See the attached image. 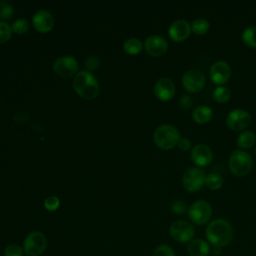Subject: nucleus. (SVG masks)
<instances>
[{"mask_svg":"<svg viewBox=\"0 0 256 256\" xmlns=\"http://www.w3.org/2000/svg\"><path fill=\"white\" fill-rule=\"evenodd\" d=\"M206 238L212 245L221 248L230 244L233 239V227L225 219L218 218L211 221L205 230Z\"/></svg>","mask_w":256,"mask_h":256,"instance_id":"nucleus-1","label":"nucleus"},{"mask_svg":"<svg viewBox=\"0 0 256 256\" xmlns=\"http://www.w3.org/2000/svg\"><path fill=\"white\" fill-rule=\"evenodd\" d=\"M73 89L82 98L95 99L100 92V86L96 77L89 71H80L73 78Z\"/></svg>","mask_w":256,"mask_h":256,"instance_id":"nucleus-2","label":"nucleus"},{"mask_svg":"<svg viewBox=\"0 0 256 256\" xmlns=\"http://www.w3.org/2000/svg\"><path fill=\"white\" fill-rule=\"evenodd\" d=\"M180 139L178 129L171 124H162L158 126L153 133L155 145L163 150L174 148Z\"/></svg>","mask_w":256,"mask_h":256,"instance_id":"nucleus-3","label":"nucleus"},{"mask_svg":"<svg viewBox=\"0 0 256 256\" xmlns=\"http://www.w3.org/2000/svg\"><path fill=\"white\" fill-rule=\"evenodd\" d=\"M229 169L235 176H245L252 168L251 155L244 150H235L229 157Z\"/></svg>","mask_w":256,"mask_h":256,"instance_id":"nucleus-4","label":"nucleus"},{"mask_svg":"<svg viewBox=\"0 0 256 256\" xmlns=\"http://www.w3.org/2000/svg\"><path fill=\"white\" fill-rule=\"evenodd\" d=\"M47 247L46 236L40 231L30 232L23 241V251L27 256H40Z\"/></svg>","mask_w":256,"mask_h":256,"instance_id":"nucleus-5","label":"nucleus"},{"mask_svg":"<svg viewBox=\"0 0 256 256\" xmlns=\"http://www.w3.org/2000/svg\"><path fill=\"white\" fill-rule=\"evenodd\" d=\"M212 215L211 205L205 200H197L192 203L188 209V217L196 225L206 224Z\"/></svg>","mask_w":256,"mask_h":256,"instance_id":"nucleus-6","label":"nucleus"},{"mask_svg":"<svg viewBox=\"0 0 256 256\" xmlns=\"http://www.w3.org/2000/svg\"><path fill=\"white\" fill-rule=\"evenodd\" d=\"M206 174L199 167L188 168L182 176V185L188 192H197L205 185Z\"/></svg>","mask_w":256,"mask_h":256,"instance_id":"nucleus-7","label":"nucleus"},{"mask_svg":"<svg viewBox=\"0 0 256 256\" xmlns=\"http://www.w3.org/2000/svg\"><path fill=\"white\" fill-rule=\"evenodd\" d=\"M169 234L177 242L187 243L195 236V228L192 223L186 220L174 221L169 227Z\"/></svg>","mask_w":256,"mask_h":256,"instance_id":"nucleus-8","label":"nucleus"},{"mask_svg":"<svg viewBox=\"0 0 256 256\" xmlns=\"http://www.w3.org/2000/svg\"><path fill=\"white\" fill-rule=\"evenodd\" d=\"M251 123V115L245 109L231 110L226 117V125L233 131H244Z\"/></svg>","mask_w":256,"mask_h":256,"instance_id":"nucleus-9","label":"nucleus"},{"mask_svg":"<svg viewBox=\"0 0 256 256\" xmlns=\"http://www.w3.org/2000/svg\"><path fill=\"white\" fill-rule=\"evenodd\" d=\"M205 75L199 69L187 70L182 76V85L184 89L191 93L202 90L205 85Z\"/></svg>","mask_w":256,"mask_h":256,"instance_id":"nucleus-10","label":"nucleus"},{"mask_svg":"<svg viewBox=\"0 0 256 256\" xmlns=\"http://www.w3.org/2000/svg\"><path fill=\"white\" fill-rule=\"evenodd\" d=\"M53 70L58 76L68 78L77 74L78 62L72 56H61L54 61Z\"/></svg>","mask_w":256,"mask_h":256,"instance_id":"nucleus-11","label":"nucleus"},{"mask_svg":"<svg viewBox=\"0 0 256 256\" xmlns=\"http://www.w3.org/2000/svg\"><path fill=\"white\" fill-rule=\"evenodd\" d=\"M231 67L226 61H216L212 64L209 71L210 80L219 86L225 84L231 77Z\"/></svg>","mask_w":256,"mask_h":256,"instance_id":"nucleus-12","label":"nucleus"},{"mask_svg":"<svg viewBox=\"0 0 256 256\" xmlns=\"http://www.w3.org/2000/svg\"><path fill=\"white\" fill-rule=\"evenodd\" d=\"M191 33V24L184 19H178L173 21L169 28L168 34L171 40L174 42H182L186 40Z\"/></svg>","mask_w":256,"mask_h":256,"instance_id":"nucleus-13","label":"nucleus"},{"mask_svg":"<svg viewBox=\"0 0 256 256\" xmlns=\"http://www.w3.org/2000/svg\"><path fill=\"white\" fill-rule=\"evenodd\" d=\"M145 51L153 56L160 57L164 55L168 49L167 40L160 35H151L144 42Z\"/></svg>","mask_w":256,"mask_h":256,"instance_id":"nucleus-14","label":"nucleus"},{"mask_svg":"<svg viewBox=\"0 0 256 256\" xmlns=\"http://www.w3.org/2000/svg\"><path fill=\"white\" fill-rule=\"evenodd\" d=\"M191 160L198 167L208 166L213 158L211 148L206 144H196L190 153Z\"/></svg>","mask_w":256,"mask_h":256,"instance_id":"nucleus-15","label":"nucleus"},{"mask_svg":"<svg viewBox=\"0 0 256 256\" xmlns=\"http://www.w3.org/2000/svg\"><path fill=\"white\" fill-rule=\"evenodd\" d=\"M175 90L174 82L167 77L158 79L154 85L155 96L161 101L171 100L175 95Z\"/></svg>","mask_w":256,"mask_h":256,"instance_id":"nucleus-16","label":"nucleus"},{"mask_svg":"<svg viewBox=\"0 0 256 256\" xmlns=\"http://www.w3.org/2000/svg\"><path fill=\"white\" fill-rule=\"evenodd\" d=\"M32 24L37 32L47 33L54 26V17L47 10H39L33 15Z\"/></svg>","mask_w":256,"mask_h":256,"instance_id":"nucleus-17","label":"nucleus"},{"mask_svg":"<svg viewBox=\"0 0 256 256\" xmlns=\"http://www.w3.org/2000/svg\"><path fill=\"white\" fill-rule=\"evenodd\" d=\"M187 252L190 256H208L210 245L203 239H193L187 246Z\"/></svg>","mask_w":256,"mask_h":256,"instance_id":"nucleus-18","label":"nucleus"},{"mask_svg":"<svg viewBox=\"0 0 256 256\" xmlns=\"http://www.w3.org/2000/svg\"><path fill=\"white\" fill-rule=\"evenodd\" d=\"M213 117V111L209 106L198 105L192 111V118L198 124H205Z\"/></svg>","mask_w":256,"mask_h":256,"instance_id":"nucleus-19","label":"nucleus"},{"mask_svg":"<svg viewBox=\"0 0 256 256\" xmlns=\"http://www.w3.org/2000/svg\"><path fill=\"white\" fill-rule=\"evenodd\" d=\"M255 142H256V135L254 132L249 130L242 131L236 139V144L240 149L251 148L255 144Z\"/></svg>","mask_w":256,"mask_h":256,"instance_id":"nucleus-20","label":"nucleus"},{"mask_svg":"<svg viewBox=\"0 0 256 256\" xmlns=\"http://www.w3.org/2000/svg\"><path fill=\"white\" fill-rule=\"evenodd\" d=\"M143 47H144V44L138 38H135V37L128 38L123 44L124 51L129 55H136L140 53Z\"/></svg>","mask_w":256,"mask_h":256,"instance_id":"nucleus-21","label":"nucleus"},{"mask_svg":"<svg viewBox=\"0 0 256 256\" xmlns=\"http://www.w3.org/2000/svg\"><path fill=\"white\" fill-rule=\"evenodd\" d=\"M243 43L249 48L256 49V26H249L242 32Z\"/></svg>","mask_w":256,"mask_h":256,"instance_id":"nucleus-22","label":"nucleus"},{"mask_svg":"<svg viewBox=\"0 0 256 256\" xmlns=\"http://www.w3.org/2000/svg\"><path fill=\"white\" fill-rule=\"evenodd\" d=\"M223 182H224V180H223L222 176L218 173H210V174L206 175L205 185L210 190L220 189L223 185Z\"/></svg>","mask_w":256,"mask_h":256,"instance_id":"nucleus-23","label":"nucleus"},{"mask_svg":"<svg viewBox=\"0 0 256 256\" xmlns=\"http://www.w3.org/2000/svg\"><path fill=\"white\" fill-rule=\"evenodd\" d=\"M209 30V22L204 18H197L191 24V31L196 35H204Z\"/></svg>","mask_w":256,"mask_h":256,"instance_id":"nucleus-24","label":"nucleus"},{"mask_svg":"<svg viewBox=\"0 0 256 256\" xmlns=\"http://www.w3.org/2000/svg\"><path fill=\"white\" fill-rule=\"evenodd\" d=\"M213 99L218 102V103H226L230 97H231V92L230 90L225 87V86H218L213 90L212 93Z\"/></svg>","mask_w":256,"mask_h":256,"instance_id":"nucleus-25","label":"nucleus"},{"mask_svg":"<svg viewBox=\"0 0 256 256\" xmlns=\"http://www.w3.org/2000/svg\"><path fill=\"white\" fill-rule=\"evenodd\" d=\"M15 9L11 3L0 0V19L8 20L13 17Z\"/></svg>","mask_w":256,"mask_h":256,"instance_id":"nucleus-26","label":"nucleus"},{"mask_svg":"<svg viewBox=\"0 0 256 256\" xmlns=\"http://www.w3.org/2000/svg\"><path fill=\"white\" fill-rule=\"evenodd\" d=\"M11 28H12V32H14L15 34H24L29 29V23L26 19L19 18L12 23Z\"/></svg>","mask_w":256,"mask_h":256,"instance_id":"nucleus-27","label":"nucleus"},{"mask_svg":"<svg viewBox=\"0 0 256 256\" xmlns=\"http://www.w3.org/2000/svg\"><path fill=\"white\" fill-rule=\"evenodd\" d=\"M12 35V28L11 26L4 22L0 21V44L7 42Z\"/></svg>","mask_w":256,"mask_h":256,"instance_id":"nucleus-28","label":"nucleus"},{"mask_svg":"<svg viewBox=\"0 0 256 256\" xmlns=\"http://www.w3.org/2000/svg\"><path fill=\"white\" fill-rule=\"evenodd\" d=\"M152 256H176V255L174 250L169 245L161 244L154 249Z\"/></svg>","mask_w":256,"mask_h":256,"instance_id":"nucleus-29","label":"nucleus"},{"mask_svg":"<svg viewBox=\"0 0 256 256\" xmlns=\"http://www.w3.org/2000/svg\"><path fill=\"white\" fill-rule=\"evenodd\" d=\"M23 248L15 243L9 244L4 249V256H23Z\"/></svg>","mask_w":256,"mask_h":256,"instance_id":"nucleus-30","label":"nucleus"},{"mask_svg":"<svg viewBox=\"0 0 256 256\" xmlns=\"http://www.w3.org/2000/svg\"><path fill=\"white\" fill-rule=\"evenodd\" d=\"M60 206V200L57 196H49L44 200V207L48 211H56Z\"/></svg>","mask_w":256,"mask_h":256,"instance_id":"nucleus-31","label":"nucleus"},{"mask_svg":"<svg viewBox=\"0 0 256 256\" xmlns=\"http://www.w3.org/2000/svg\"><path fill=\"white\" fill-rule=\"evenodd\" d=\"M171 210L177 215H182L186 211V204L181 199H175L171 204Z\"/></svg>","mask_w":256,"mask_h":256,"instance_id":"nucleus-32","label":"nucleus"},{"mask_svg":"<svg viewBox=\"0 0 256 256\" xmlns=\"http://www.w3.org/2000/svg\"><path fill=\"white\" fill-rule=\"evenodd\" d=\"M85 65L88 69V71H93L98 68L99 66V59L96 56H89L85 60Z\"/></svg>","mask_w":256,"mask_h":256,"instance_id":"nucleus-33","label":"nucleus"},{"mask_svg":"<svg viewBox=\"0 0 256 256\" xmlns=\"http://www.w3.org/2000/svg\"><path fill=\"white\" fill-rule=\"evenodd\" d=\"M179 103H180V106L183 109H189L192 106L193 99L189 95H182L181 98H180Z\"/></svg>","mask_w":256,"mask_h":256,"instance_id":"nucleus-34","label":"nucleus"},{"mask_svg":"<svg viewBox=\"0 0 256 256\" xmlns=\"http://www.w3.org/2000/svg\"><path fill=\"white\" fill-rule=\"evenodd\" d=\"M177 146H178V148L181 151H187V150H189L191 148V142H190V140L188 138L183 137V138L179 139Z\"/></svg>","mask_w":256,"mask_h":256,"instance_id":"nucleus-35","label":"nucleus"},{"mask_svg":"<svg viewBox=\"0 0 256 256\" xmlns=\"http://www.w3.org/2000/svg\"><path fill=\"white\" fill-rule=\"evenodd\" d=\"M255 154H256V149H255Z\"/></svg>","mask_w":256,"mask_h":256,"instance_id":"nucleus-36","label":"nucleus"}]
</instances>
